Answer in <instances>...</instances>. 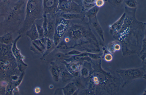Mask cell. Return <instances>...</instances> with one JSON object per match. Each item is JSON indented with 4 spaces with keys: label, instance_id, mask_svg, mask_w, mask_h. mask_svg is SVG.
<instances>
[{
    "label": "cell",
    "instance_id": "7",
    "mask_svg": "<svg viewBox=\"0 0 146 95\" xmlns=\"http://www.w3.org/2000/svg\"><path fill=\"white\" fill-rule=\"evenodd\" d=\"M76 88L73 82H71L62 88L63 92L65 95H71L75 92Z\"/></svg>",
    "mask_w": 146,
    "mask_h": 95
},
{
    "label": "cell",
    "instance_id": "8",
    "mask_svg": "<svg viewBox=\"0 0 146 95\" xmlns=\"http://www.w3.org/2000/svg\"><path fill=\"white\" fill-rule=\"evenodd\" d=\"M50 69L51 74L54 79L56 81H58L60 74V70L58 67L56 65H54L51 66Z\"/></svg>",
    "mask_w": 146,
    "mask_h": 95
},
{
    "label": "cell",
    "instance_id": "13",
    "mask_svg": "<svg viewBox=\"0 0 146 95\" xmlns=\"http://www.w3.org/2000/svg\"><path fill=\"white\" fill-rule=\"evenodd\" d=\"M105 2L104 0H95L94 3L95 6L100 8L104 5Z\"/></svg>",
    "mask_w": 146,
    "mask_h": 95
},
{
    "label": "cell",
    "instance_id": "12",
    "mask_svg": "<svg viewBox=\"0 0 146 95\" xmlns=\"http://www.w3.org/2000/svg\"><path fill=\"white\" fill-rule=\"evenodd\" d=\"M124 0H109L108 1L113 6L118 7L121 6L124 3Z\"/></svg>",
    "mask_w": 146,
    "mask_h": 95
},
{
    "label": "cell",
    "instance_id": "3",
    "mask_svg": "<svg viewBox=\"0 0 146 95\" xmlns=\"http://www.w3.org/2000/svg\"><path fill=\"white\" fill-rule=\"evenodd\" d=\"M43 8L45 11H54L58 8L59 0H43Z\"/></svg>",
    "mask_w": 146,
    "mask_h": 95
},
{
    "label": "cell",
    "instance_id": "14",
    "mask_svg": "<svg viewBox=\"0 0 146 95\" xmlns=\"http://www.w3.org/2000/svg\"><path fill=\"white\" fill-rule=\"evenodd\" d=\"M40 88L39 87H36L35 88L34 92L36 94H39L40 92Z\"/></svg>",
    "mask_w": 146,
    "mask_h": 95
},
{
    "label": "cell",
    "instance_id": "5",
    "mask_svg": "<svg viewBox=\"0 0 146 95\" xmlns=\"http://www.w3.org/2000/svg\"><path fill=\"white\" fill-rule=\"evenodd\" d=\"M21 36L20 35L15 39L13 41L12 48V51L14 55L19 60L21 59L23 56L21 54L20 50L17 48L16 44L17 41Z\"/></svg>",
    "mask_w": 146,
    "mask_h": 95
},
{
    "label": "cell",
    "instance_id": "15",
    "mask_svg": "<svg viewBox=\"0 0 146 95\" xmlns=\"http://www.w3.org/2000/svg\"><path fill=\"white\" fill-rule=\"evenodd\" d=\"M5 65L4 63L3 62L0 61V66H3Z\"/></svg>",
    "mask_w": 146,
    "mask_h": 95
},
{
    "label": "cell",
    "instance_id": "6",
    "mask_svg": "<svg viewBox=\"0 0 146 95\" xmlns=\"http://www.w3.org/2000/svg\"><path fill=\"white\" fill-rule=\"evenodd\" d=\"M13 41L11 32H8L2 36L0 37V43L3 44L7 45Z\"/></svg>",
    "mask_w": 146,
    "mask_h": 95
},
{
    "label": "cell",
    "instance_id": "9",
    "mask_svg": "<svg viewBox=\"0 0 146 95\" xmlns=\"http://www.w3.org/2000/svg\"><path fill=\"white\" fill-rule=\"evenodd\" d=\"M95 0H82L83 7L86 11L95 6Z\"/></svg>",
    "mask_w": 146,
    "mask_h": 95
},
{
    "label": "cell",
    "instance_id": "10",
    "mask_svg": "<svg viewBox=\"0 0 146 95\" xmlns=\"http://www.w3.org/2000/svg\"><path fill=\"white\" fill-rule=\"evenodd\" d=\"M125 6L130 8H137L138 3L136 0H124Z\"/></svg>",
    "mask_w": 146,
    "mask_h": 95
},
{
    "label": "cell",
    "instance_id": "18",
    "mask_svg": "<svg viewBox=\"0 0 146 95\" xmlns=\"http://www.w3.org/2000/svg\"><path fill=\"white\" fill-rule=\"evenodd\" d=\"M108 0H104L105 1H108Z\"/></svg>",
    "mask_w": 146,
    "mask_h": 95
},
{
    "label": "cell",
    "instance_id": "4",
    "mask_svg": "<svg viewBox=\"0 0 146 95\" xmlns=\"http://www.w3.org/2000/svg\"><path fill=\"white\" fill-rule=\"evenodd\" d=\"M125 15L126 13L124 12L117 21L110 26V28L111 31L115 32L120 29L123 25Z\"/></svg>",
    "mask_w": 146,
    "mask_h": 95
},
{
    "label": "cell",
    "instance_id": "17",
    "mask_svg": "<svg viewBox=\"0 0 146 95\" xmlns=\"http://www.w3.org/2000/svg\"><path fill=\"white\" fill-rule=\"evenodd\" d=\"M11 1L13 2H15L17 1L18 0H10Z\"/></svg>",
    "mask_w": 146,
    "mask_h": 95
},
{
    "label": "cell",
    "instance_id": "11",
    "mask_svg": "<svg viewBox=\"0 0 146 95\" xmlns=\"http://www.w3.org/2000/svg\"><path fill=\"white\" fill-rule=\"evenodd\" d=\"M35 30L34 27L33 26L31 29L27 32V35L32 39L36 37V32Z\"/></svg>",
    "mask_w": 146,
    "mask_h": 95
},
{
    "label": "cell",
    "instance_id": "1",
    "mask_svg": "<svg viewBox=\"0 0 146 95\" xmlns=\"http://www.w3.org/2000/svg\"><path fill=\"white\" fill-rule=\"evenodd\" d=\"M27 0H18L13 2L3 0L0 2V26L9 30L19 27L25 19Z\"/></svg>",
    "mask_w": 146,
    "mask_h": 95
},
{
    "label": "cell",
    "instance_id": "2",
    "mask_svg": "<svg viewBox=\"0 0 146 95\" xmlns=\"http://www.w3.org/2000/svg\"><path fill=\"white\" fill-rule=\"evenodd\" d=\"M43 8V0H28L26 5L25 19L22 27L18 32H24L30 26L33 20V16Z\"/></svg>",
    "mask_w": 146,
    "mask_h": 95
},
{
    "label": "cell",
    "instance_id": "16",
    "mask_svg": "<svg viewBox=\"0 0 146 95\" xmlns=\"http://www.w3.org/2000/svg\"><path fill=\"white\" fill-rule=\"evenodd\" d=\"M3 70V67L2 66H0V71H2Z\"/></svg>",
    "mask_w": 146,
    "mask_h": 95
}]
</instances>
